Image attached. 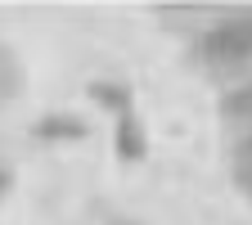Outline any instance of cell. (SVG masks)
<instances>
[{"instance_id":"obj_1","label":"cell","mask_w":252,"mask_h":225,"mask_svg":"<svg viewBox=\"0 0 252 225\" xmlns=\"http://www.w3.org/2000/svg\"><path fill=\"white\" fill-rule=\"evenodd\" d=\"M203 50L212 59H225V63L248 59L252 54V14H234V18H225L220 27H212L207 41H203Z\"/></svg>"},{"instance_id":"obj_4","label":"cell","mask_w":252,"mask_h":225,"mask_svg":"<svg viewBox=\"0 0 252 225\" xmlns=\"http://www.w3.org/2000/svg\"><path fill=\"white\" fill-rule=\"evenodd\" d=\"M230 113H239V117H248L252 113V86L248 90H239V95H230V104H225Z\"/></svg>"},{"instance_id":"obj_2","label":"cell","mask_w":252,"mask_h":225,"mask_svg":"<svg viewBox=\"0 0 252 225\" xmlns=\"http://www.w3.org/2000/svg\"><path fill=\"white\" fill-rule=\"evenodd\" d=\"M117 153L126 158V162H140V158L149 153V140H144V126L135 113H122L117 122Z\"/></svg>"},{"instance_id":"obj_6","label":"cell","mask_w":252,"mask_h":225,"mask_svg":"<svg viewBox=\"0 0 252 225\" xmlns=\"http://www.w3.org/2000/svg\"><path fill=\"white\" fill-rule=\"evenodd\" d=\"M122 225H131V221H122Z\"/></svg>"},{"instance_id":"obj_3","label":"cell","mask_w":252,"mask_h":225,"mask_svg":"<svg viewBox=\"0 0 252 225\" xmlns=\"http://www.w3.org/2000/svg\"><path fill=\"white\" fill-rule=\"evenodd\" d=\"M41 131H45V135H81V126H77L72 117H50Z\"/></svg>"},{"instance_id":"obj_5","label":"cell","mask_w":252,"mask_h":225,"mask_svg":"<svg viewBox=\"0 0 252 225\" xmlns=\"http://www.w3.org/2000/svg\"><path fill=\"white\" fill-rule=\"evenodd\" d=\"M5 189H9V176H5V171H0V198H5Z\"/></svg>"}]
</instances>
